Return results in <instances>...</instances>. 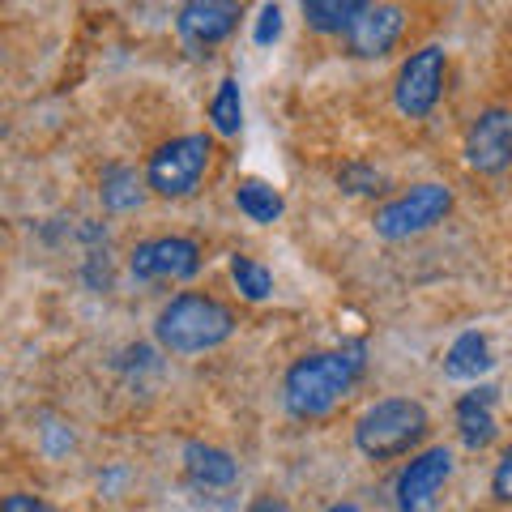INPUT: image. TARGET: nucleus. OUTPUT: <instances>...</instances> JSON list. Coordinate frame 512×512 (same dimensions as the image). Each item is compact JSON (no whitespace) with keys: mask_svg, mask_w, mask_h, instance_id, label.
<instances>
[{"mask_svg":"<svg viewBox=\"0 0 512 512\" xmlns=\"http://www.w3.org/2000/svg\"><path fill=\"white\" fill-rule=\"evenodd\" d=\"M363 355L367 350L342 346V350H320V355H303L282 380V402L295 419H320L329 414L342 397L355 389V380L363 376Z\"/></svg>","mask_w":512,"mask_h":512,"instance_id":"nucleus-1","label":"nucleus"},{"mask_svg":"<svg viewBox=\"0 0 512 512\" xmlns=\"http://www.w3.org/2000/svg\"><path fill=\"white\" fill-rule=\"evenodd\" d=\"M235 316L227 303H218L210 295H175L163 312H158L154 338L171 355H201L231 338Z\"/></svg>","mask_w":512,"mask_h":512,"instance_id":"nucleus-2","label":"nucleus"},{"mask_svg":"<svg viewBox=\"0 0 512 512\" xmlns=\"http://www.w3.org/2000/svg\"><path fill=\"white\" fill-rule=\"evenodd\" d=\"M423 436H427V410L414 397H384L372 410H363L355 423L359 453L372 461L406 457Z\"/></svg>","mask_w":512,"mask_h":512,"instance_id":"nucleus-3","label":"nucleus"},{"mask_svg":"<svg viewBox=\"0 0 512 512\" xmlns=\"http://www.w3.org/2000/svg\"><path fill=\"white\" fill-rule=\"evenodd\" d=\"M210 154H214V141L205 133H188V137H175L167 146H158L146 167L150 192H158V197H167V201L192 197L205 167H210Z\"/></svg>","mask_w":512,"mask_h":512,"instance_id":"nucleus-4","label":"nucleus"},{"mask_svg":"<svg viewBox=\"0 0 512 512\" xmlns=\"http://www.w3.org/2000/svg\"><path fill=\"white\" fill-rule=\"evenodd\" d=\"M448 210H453V192L444 184H419V188H410L406 197H397L384 205V210H376L372 227L380 239H410V235L431 231Z\"/></svg>","mask_w":512,"mask_h":512,"instance_id":"nucleus-5","label":"nucleus"},{"mask_svg":"<svg viewBox=\"0 0 512 512\" xmlns=\"http://www.w3.org/2000/svg\"><path fill=\"white\" fill-rule=\"evenodd\" d=\"M128 269L137 282H184L201 269V248L184 235H158L133 248Z\"/></svg>","mask_w":512,"mask_h":512,"instance_id":"nucleus-6","label":"nucleus"},{"mask_svg":"<svg viewBox=\"0 0 512 512\" xmlns=\"http://www.w3.org/2000/svg\"><path fill=\"white\" fill-rule=\"evenodd\" d=\"M440 90H444V52L440 47H419L402 64V73H397V86H393L397 111L410 120H423L440 103Z\"/></svg>","mask_w":512,"mask_h":512,"instance_id":"nucleus-7","label":"nucleus"},{"mask_svg":"<svg viewBox=\"0 0 512 512\" xmlns=\"http://www.w3.org/2000/svg\"><path fill=\"white\" fill-rule=\"evenodd\" d=\"M466 163L483 175H495L512 167V111L504 107H491L483 111L470 133H466Z\"/></svg>","mask_w":512,"mask_h":512,"instance_id":"nucleus-8","label":"nucleus"},{"mask_svg":"<svg viewBox=\"0 0 512 512\" xmlns=\"http://www.w3.org/2000/svg\"><path fill=\"white\" fill-rule=\"evenodd\" d=\"M175 26L192 52H210L239 26V0H184Z\"/></svg>","mask_w":512,"mask_h":512,"instance_id":"nucleus-9","label":"nucleus"},{"mask_svg":"<svg viewBox=\"0 0 512 512\" xmlns=\"http://www.w3.org/2000/svg\"><path fill=\"white\" fill-rule=\"evenodd\" d=\"M453 474V453L440 444V448H427L423 457H414L410 466L397 478V508H427L431 500L440 495V487L448 483Z\"/></svg>","mask_w":512,"mask_h":512,"instance_id":"nucleus-10","label":"nucleus"},{"mask_svg":"<svg viewBox=\"0 0 512 512\" xmlns=\"http://www.w3.org/2000/svg\"><path fill=\"white\" fill-rule=\"evenodd\" d=\"M402 26H406L402 5H384V0H372L363 18L346 30L350 52L363 56V60H380V56H389V52H393V43L402 39Z\"/></svg>","mask_w":512,"mask_h":512,"instance_id":"nucleus-11","label":"nucleus"},{"mask_svg":"<svg viewBox=\"0 0 512 512\" xmlns=\"http://www.w3.org/2000/svg\"><path fill=\"white\" fill-rule=\"evenodd\" d=\"M491 406H495V389H491V384H483V389H474V393H466V397L457 402L461 444L474 448V453L495 440V414H491Z\"/></svg>","mask_w":512,"mask_h":512,"instance_id":"nucleus-12","label":"nucleus"},{"mask_svg":"<svg viewBox=\"0 0 512 512\" xmlns=\"http://www.w3.org/2000/svg\"><path fill=\"white\" fill-rule=\"evenodd\" d=\"M184 470H188L192 483L205 487V491L231 487L235 478H239L235 457L222 453V448H214V444H188V448H184Z\"/></svg>","mask_w":512,"mask_h":512,"instance_id":"nucleus-13","label":"nucleus"},{"mask_svg":"<svg viewBox=\"0 0 512 512\" xmlns=\"http://www.w3.org/2000/svg\"><path fill=\"white\" fill-rule=\"evenodd\" d=\"M372 0H299L303 22H308L316 35H346L355 26Z\"/></svg>","mask_w":512,"mask_h":512,"instance_id":"nucleus-14","label":"nucleus"},{"mask_svg":"<svg viewBox=\"0 0 512 512\" xmlns=\"http://www.w3.org/2000/svg\"><path fill=\"white\" fill-rule=\"evenodd\" d=\"M146 188H150V180H141L133 167L111 163L103 171V180H99V197H103V205L111 214H128V210H137V205L146 201Z\"/></svg>","mask_w":512,"mask_h":512,"instance_id":"nucleus-15","label":"nucleus"},{"mask_svg":"<svg viewBox=\"0 0 512 512\" xmlns=\"http://www.w3.org/2000/svg\"><path fill=\"white\" fill-rule=\"evenodd\" d=\"M495 359H491V346L483 333H461V338L448 346V355H444V372L453 376V380H478L483 372H491Z\"/></svg>","mask_w":512,"mask_h":512,"instance_id":"nucleus-16","label":"nucleus"},{"mask_svg":"<svg viewBox=\"0 0 512 512\" xmlns=\"http://www.w3.org/2000/svg\"><path fill=\"white\" fill-rule=\"evenodd\" d=\"M235 205H239V214L252 218V222H278L282 210H286V201H282V192L274 184H265V180H239L235 188Z\"/></svg>","mask_w":512,"mask_h":512,"instance_id":"nucleus-17","label":"nucleus"},{"mask_svg":"<svg viewBox=\"0 0 512 512\" xmlns=\"http://www.w3.org/2000/svg\"><path fill=\"white\" fill-rule=\"evenodd\" d=\"M210 124H214V133H222V137H235L239 124H244V99H239L235 77H222L218 82V94L210 99Z\"/></svg>","mask_w":512,"mask_h":512,"instance_id":"nucleus-18","label":"nucleus"},{"mask_svg":"<svg viewBox=\"0 0 512 512\" xmlns=\"http://www.w3.org/2000/svg\"><path fill=\"white\" fill-rule=\"evenodd\" d=\"M231 278H235V286L244 291V299H252V303H261V299H269V291H274V274L261 265V261H252V256H231Z\"/></svg>","mask_w":512,"mask_h":512,"instance_id":"nucleus-19","label":"nucleus"},{"mask_svg":"<svg viewBox=\"0 0 512 512\" xmlns=\"http://www.w3.org/2000/svg\"><path fill=\"white\" fill-rule=\"evenodd\" d=\"M338 184H342L346 192H380V188H384V175L367 171V167H346V171L338 175Z\"/></svg>","mask_w":512,"mask_h":512,"instance_id":"nucleus-20","label":"nucleus"},{"mask_svg":"<svg viewBox=\"0 0 512 512\" xmlns=\"http://www.w3.org/2000/svg\"><path fill=\"white\" fill-rule=\"evenodd\" d=\"M278 35H282V9H278V5H265L261 18H256L252 39L261 43V47H269V43H278Z\"/></svg>","mask_w":512,"mask_h":512,"instance_id":"nucleus-21","label":"nucleus"},{"mask_svg":"<svg viewBox=\"0 0 512 512\" xmlns=\"http://www.w3.org/2000/svg\"><path fill=\"white\" fill-rule=\"evenodd\" d=\"M491 495L500 504H512V448L500 457V466H495V474H491Z\"/></svg>","mask_w":512,"mask_h":512,"instance_id":"nucleus-22","label":"nucleus"},{"mask_svg":"<svg viewBox=\"0 0 512 512\" xmlns=\"http://www.w3.org/2000/svg\"><path fill=\"white\" fill-rule=\"evenodd\" d=\"M0 508H5V512H47V504L35 500V495H5Z\"/></svg>","mask_w":512,"mask_h":512,"instance_id":"nucleus-23","label":"nucleus"}]
</instances>
